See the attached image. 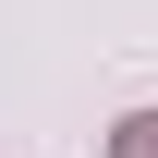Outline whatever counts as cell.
Wrapping results in <instances>:
<instances>
[{
	"label": "cell",
	"mask_w": 158,
	"mask_h": 158,
	"mask_svg": "<svg viewBox=\"0 0 158 158\" xmlns=\"http://www.w3.org/2000/svg\"><path fill=\"white\" fill-rule=\"evenodd\" d=\"M110 158H158V110H134V122H122V134H110Z\"/></svg>",
	"instance_id": "6da1fadb"
}]
</instances>
